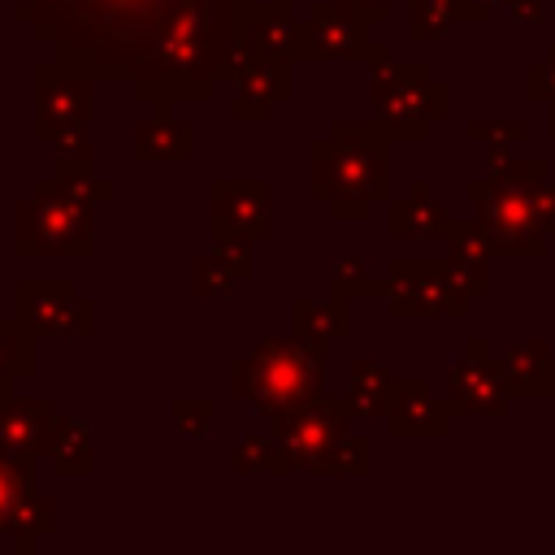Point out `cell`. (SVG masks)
Listing matches in <instances>:
<instances>
[{"label": "cell", "mask_w": 555, "mask_h": 555, "mask_svg": "<svg viewBox=\"0 0 555 555\" xmlns=\"http://www.w3.org/2000/svg\"><path fill=\"white\" fill-rule=\"evenodd\" d=\"M234 35V0H43L30 39L143 104L212 100Z\"/></svg>", "instance_id": "obj_1"}, {"label": "cell", "mask_w": 555, "mask_h": 555, "mask_svg": "<svg viewBox=\"0 0 555 555\" xmlns=\"http://www.w3.org/2000/svg\"><path fill=\"white\" fill-rule=\"evenodd\" d=\"M308 195L334 221H364L390 199V134L377 117H334L308 147Z\"/></svg>", "instance_id": "obj_2"}, {"label": "cell", "mask_w": 555, "mask_h": 555, "mask_svg": "<svg viewBox=\"0 0 555 555\" xmlns=\"http://www.w3.org/2000/svg\"><path fill=\"white\" fill-rule=\"evenodd\" d=\"M325 364L330 356L308 347L299 334H273L230 360V395L273 416L325 395Z\"/></svg>", "instance_id": "obj_3"}, {"label": "cell", "mask_w": 555, "mask_h": 555, "mask_svg": "<svg viewBox=\"0 0 555 555\" xmlns=\"http://www.w3.org/2000/svg\"><path fill=\"white\" fill-rule=\"evenodd\" d=\"M13 256L22 260H91L95 256V199L56 178H39L13 204Z\"/></svg>", "instance_id": "obj_4"}, {"label": "cell", "mask_w": 555, "mask_h": 555, "mask_svg": "<svg viewBox=\"0 0 555 555\" xmlns=\"http://www.w3.org/2000/svg\"><path fill=\"white\" fill-rule=\"evenodd\" d=\"M373 117L390 143H425L434 121L451 117V82L438 78L425 61H382L369 69Z\"/></svg>", "instance_id": "obj_5"}, {"label": "cell", "mask_w": 555, "mask_h": 555, "mask_svg": "<svg viewBox=\"0 0 555 555\" xmlns=\"http://www.w3.org/2000/svg\"><path fill=\"white\" fill-rule=\"evenodd\" d=\"M356 412L347 395H317L308 403L282 408L269 416V473L291 477V473H317V464L334 451V442L351 429Z\"/></svg>", "instance_id": "obj_6"}, {"label": "cell", "mask_w": 555, "mask_h": 555, "mask_svg": "<svg viewBox=\"0 0 555 555\" xmlns=\"http://www.w3.org/2000/svg\"><path fill=\"white\" fill-rule=\"evenodd\" d=\"M386 317L395 321H434V317H451L464 321L473 317L477 295L468 291V282L455 273V264L442 260H425V256H395L386 264Z\"/></svg>", "instance_id": "obj_7"}, {"label": "cell", "mask_w": 555, "mask_h": 555, "mask_svg": "<svg viewBox=\"0 0 555 555\" xmlns=\"http://www.w3.org/2000/svg\"><path fill=\"white\" fill-rule=\"evenodd\" d=\"M533 191L503 182L499 173L473 178L468 199H473V221L490 238L494 260H542L551 251V238L542 234L533 217Z\"/></svg>", "instance_id": "obj_8"}, {"label": "cell", "mask_w": 555, "mask_h": 555, "mask_svg": "<svg viewBox=\"0 0 555 555\" xmlns=\"http://www.w3.org/2000/svg\"><path fill=\"white\" fill-rule=\"evenodd\" d=\"M390 48L373 39V17L356 0H308V17L299 30V65L343 61V65H382Z\"/></svg>", "instance_id": "obj_9"}, {"label": "cell", "mask_w": 555, "mask_h": 555, "mask_svg": "<svg viewBox=\"0 0 555 555\" xmlns=\"http://www.w3.org/2000/svg\"><path fill=\"white\" fill-rule=\"evenodd\" d=\"M13 317L35 338L82 343L95 334V299L78 295L69 278H17L13 282Z\"/></svg>", "instance_id": "obj_10"}, {"label": "cell", "mask_w": 555, "mask_h": 555, "mask_svg": "<svg viewBox=\"0 0 555 555\" xmlns=\"http://www.w3.org/2000/svg\"><path fill=\"white\" fill-rule=\"evenodd\" d=\"M30 95H35L30 134L39 143H48L65 126H91L95 121V78L56 61V56L30 65Z\"/></svg>", "instance_id": "obj_11"}, {"label": "cell", "mask_w": 555, "mask_h": 555, "mask_svg": "<svg viewBox=\"0 0 555 555\" xmlns=\"http://www.w3.org/2000/svg\"><path fill=\"white\" fill-rule=\"evenodd\" d=\"M0 533L22 555H30L39 538L56 533V499L39 490L35 460H17L4 451H0Z\"/></svg>", "instance_id": "obj_12"}, {"label": "cell", "mask_w": 555, "mask_h": 555, "mask_svg": "<svg viewBox=\"0 0 555 555\" xmlns=\"http://www.w3.org/2000/svg\"><path fill=\"white\" fill-rule=\"evenodd\" d=\"M447 403L455 416H486V421H503L512 412V395L499 369V356L490 351V343L481 334L468 338V351L451 364L447 373Z\"/></svg>", "instance_id": "obj_13"}, {"label": "cell", "mask_w": 555, "mask_h": 555, "mask_svg": "<svg viewBox=\"0 0 555 555\" xmlns=\"http://www.w3.org/2000/svg\"><path fill=\"white\" fill-rule=\"evenodd\" d=\"M208 230L247 234L256 243L273 238V182L269 178H212L208 186Z\"/></svg>", "instance_id": "obj_14"}, {"label": "cell", "mask_w": 555, "mask_h": 555, "mask_svg": "<svg viewBox=\"0 0 555 555\" xmlns=\"http://www.w3.org/2000/svg\"><path fill=\"white\" fill-rule=\"evenodd\" d=\"M56 429V399L52 395H22L17 386L0 390V451L17 460H39L52 447Z\"/></svg>", "instance_id": "obj_15"}, {"label": "cell", "mask_w": 555, "mask_h": 555, "mask_svg": "<svg viewBox=\"0 0 555 555\" xmlns=\"http://www.w3.org/2000/svg\"><path fill=\"white\" fill-rule=\"evenodd\" d=\"M451 403L447 395H434L425 377H399L390 408H386V429L395 438H447L451 434Z\"/></svg>", "instance_id": "obj_16"}, {"label": "cell", "mask_w": 555, "mask_h": 555, "mask_svg": "<svg viewBox=\"0 0 555 555\" xmlns=\"http://www.w3.org/2000/svg\"><path fill=\"white\" fill-rule=\"evenodd\" d=\"M130 156L139 165H182L195 156V126L173 117L169 104H156V113L130 126Z\"/></svg>", "instance_id": "obj_17"}, {"label": "cell", "mask_w": 555, "mask_h": 555, "mask_svg": "<svg viewBox=\"0 0 555 555\" xmlns=\"http://www.w3.org/2000/svg\"><path fill=\"white\" fill-rule=\"evenodd\" d=\"M295 65L291 61H273L260 56V65L251 74H243L234 82V104H230V121H269L273 108L282 100L295 95Z\"/></svg>", "instance_id": "obj_18"}, {"label": "cell", "mask_w": 555, "mask_h": 555, "mask_svg": "<svg viewBox=\"0 0 555 555\" xmlns=\"http://www.w3.org/2000/svg\"><path fill=\"white\" fill-rule=\"evenodd\" d=\"M499 369L512 399H555V356L546 338L507 343L499 356Z\"/></svg>", "instance_id": "obj_19"}, {"label": "cell", "mask_w": 555, "mask_h": 555, "mask_svg": "<svg viewBox=\"0 0 555 555\" xmlns=\"http://www.w3.org/2000/svg\"><path fill=\"white\" fill-rule=\"evenodd\" d=\"M447 225H451L447 204L429 191L425 178H412L408 195L386 204V234L390 238H442Z\"/></svg>", "instance_id": "obj_20"}, {"label": "cell", "mask_w": 555, "mask_h": 555, "mask_svg": "<svg viewBox=\"0 0 555 555\" xmlns=\"http://www.w3.org/2000/svg\"><path fill=\"white\" fill-rule=\"evenodd\" d=\"M291 334H299L308 347H317L321 356H330L334 343L351 338V299L330 295V299L321 304V299L295 295V299H291Z\"/></svg>", "instance_id": "obj_21"}, {"label": "cell", "mask_w": 555, "mask_h": 555, "mask_svg": "<svg viewBox=\"0 0 555 555\" xmlns=\"http://www.w3.org/2000/svg\"><path fill=\"white\" fill-rule=\"evenodd\" d=\"M447 260L455 264V273L468 282V291L477 299L490 295V264H494V251H490V238L481 234V225L468 217V221H451L447 225Z\"/></svg>", "instance_id": "obj_22"}, {"label": "cell", "mask_w": 555, "mask_h": 555, "mask_svg": "<svg viewBox=\"0 0 555 555\" xmlns=\"http://www.w3.org/2000/svg\"><path fill=\"white\" fill-rule=\"evenodd\" d=\"M395 382L399 377L390 373L386 360H377V356H351L347 360V399H351V412L364 416V421H386Z\"/></svg>", "instance_id": "obj_23"}, {"label": "cell", "mask_w": 555, "mask_h": 555, "mask_svg": "<svg viewBox=\"0 0 555 555\" xmlns=\"http://www.w3.org/2000/svg\"><path fill=\"white\" fill-rule=\"evenodd\" d=\"M52 473L61 477H91L95 473V434L87 416H56L52 447H48Z\"/></svg>", "instance_id": "obj_24"}, {"label": "cell", "mask_w": 555, "mask_h": 555, "mask_svg": "<svg viewBox=\"0 0 555 555\" xmlns=\"http://www.w3.org/2000/svg\"><path fill=\"white\" fill-rule=\"evenodd\" d=\"M35 334L17 317H0V390L35 377Z\"/></svg>", "instance_id": "obj_25"}, {"label": "cell", "mask_w": 555, "mask_h": 555, "mask_svg": "<svg viewBox=\"0 0 555 555\" xmlns=\"http://www.w3.org/2000/svg\"><path fill=\"white\" fill-rule=\"evenodd\" d=\"M460 22H464L460 0H408V39L412 43L447 39Z\"/></svg>", "instance_id": "obj_26"}, {"label": "cell", "mask_w": 555, "mask_h": 555, "mask_svg": "<svg viewBox=\"0 0 555 555\" xmlns=\"http://www.w3.org/2000/svg\"><path fill=\"white\" fill-rule=\"evenodd\" d=\"M468 139L477 147H486V160L490 165H499L512 143H525L529 139V121L525 117H473L468 121Z\"/></svg>", "instance_id": "obj_27"}, {"label": "cell", "mask_w": 555, "mask_h": 555, "mask_svg": "<svg viewBox=\"0 0 555 555\" xmlns=\"http://www.w3.org/2000/svg\"><path fill=\"white\" fill-rule=\"evenodd\" d=\"M369 473H373V442H369L364 434L347 429V434L334 442V451L317 464L312 477H369Z\"/></svg>", "instance_id": "obj_28"}, {"label": "cell", "mask_w": 555, "mask_h": 555, "mask_svg": "<svg viewBox=\"0 0 555 555\" xmlns=\"http://www.w3.org/2000/svg\"><path fill=\"white\" fill-rule=\"evenodd\" d=\"M330 295L338 299H386V278H369L360 256L330 260Z\"/></svg>", "instance_id": "obj_29"}, {"label": "cell", "mask_w": 555, "mask_h": 555, "mask_svg": "<svg viewBox=\"0 0 555 555\" xmlns=\"http://www.w3.org/2000/svg\"><path fill=\"white\" fill-rule=\"evenodd\" d=\"M52 178L65 182L69 191L95 199V204H108V199L117 195V186L95 173V160H52Z\"/></svg>", "instance_id": "obj_30"}, {"label": "cell", "mask_w": 555, "mask_h": 555, "mask_svg": "<svg viewBox=\"0 0 555 555\" xmlns=\"http://www.w3.org/2000/svg\"><path fill=\"white\" fill-rule=\"evenodd\" d=\"M234 286H238V278L221 264L217 251L191 260V295H195V299H230Z\"/></svg>", "instance_id": "obj_31"}, {"label": "cell", "mask_w": 555, "mask_h": 555, "mask_svg": "<svg viewBox=\"0 0 555 555\" xmlns=\"http://www.w3.org/2000/svg\"><path fill=\"white\" fill-rule=\"evenodd\" d=\"M169 421L178 438H208L212 429V399L208 395H173L169 399Z\"/></svg>", "instance_id": "obj_32"}, {"label": "cell", "mask_w": 555, "mask_h": 555, "mask_svg": "<svg viewBox=\"0 0 555 555\" xmlns=\"http://www.w3.org/2000/svg\"><path fill=\"white\" fill-rule=\"evenodd\" d=\"M269 451H273L269 434H234V438H230V455H225V464H230L234 477L269 473Z\"/></svg>", "instance_id": "obj_33"}, {"label": "cell", "mask_w": 555, "mask_h": 555, "mask_svg": "<svg viewBox=\"0 0 555 555\" xmlns=\"http://www.w3.org/2000/svg\"><path fill=\"white\" fill-rule=\"evenodd\" d=\"M256 65H260V48H256V39H251L243 26H234L230 48H225V56H221V65H217V82H238V78L251 74Z\"/></svg>", "instance_id": "obj_34"}, {"label": "cell", "mask_w": 555, "mask_h": 555, "mask_svg": "<svg viewBox=\"0 0 555 555\" xmlns=\"http://www.w3.org/2000/svg\"><path fill=\"white\" fill-rule=\"evenodd\" d=\"M52 160H95V134L91 126H65L48 139Z\"/></svg>", "instance_id": "obj_35"}, {"label": "cell", "mask_w": 555, "mask_h": 555, "mask_svg": "<svg viewBox=\"0 0 555 555\" xmlns=\"http://www.w3.org/2000/svg\"><path fill=\"white\" fill-rule=\"evenodd\" d=\"M251 247H256V238H247V234H217V238H212V251L221 256V264H225L238 282L251 278Z\"/></svg>", "instance_id": "obj_36"}, {"label": "cell", "mask_w": 555, "mask_h": 555, "mask_svg": "<svg viewBox=\"0 0 555 555\" xmlns=\"http://www.w3.org/2000/svg\"><path fill=\"white\" fill-rule=\"evenodd\" d=\"M525 95L538 100V104H551L555 100V39L546 43V56L542 61H529L525 65Z\"/></svg>", "instance_id": "obj_37"}, {"label": "cell", "mask_w": 555, "mask_h": 555, "mask_svg": "<svg viewBox=\"0 0 555 555\" xmlns=\"http://www.w3.org/2000/svg\"><path fill=\"white\" fill-rule=\"evenodd\" d=\"M529 199H533V217H538L542 234L555 243V178H546V182H542V186H538Z\"/></svg>", "instance_id": "obj_38"}, {"label": "cell", "mask_w": 555, "mask_h": 555, "mask_svg": "<svg viewBox=\"0 0 555 555\" xmlns=\"http://www.w3.org/2000/svg\"><path fill=\"white\" fill-rule=\"evenodd\" d=\"M503 4H507V17L525 22V26L542 22V13H546V0H503Z\"/></svg>", "instance_id": "obj_39"}, {"label": "cell", "mask_w": 555, "mask_h": 555, "mask_svg": "<svg viewBox=\"0 0 555 555\" xmlns=\"http://www.w3.org/2000/svg\"><path fill=\"white\" fill-rule=\"evenodd\" d=\"M494 4H503V0H460V17L468 26H486L490 13H494Z\"/></svg>", "instance_id": "obj_40"}, {"label": "cell", "mask_w": 555, "mask_h": 555, "mask_svg": "<svg viewBox=\"0 0 555 555\" xmlns=\"http://www.w3.org/2000/svg\"><path fill=\"white\" fill-rule=\"evenodd\" d=\"M356 4H360V9L373 17V26H377V22H386V17L395 13V0H356Z\"/></svg>", "instance_id": "obj_41"}, {"label": "cell", "mask_w": 555, "mask_h": 555, "mask_svg": "<svg viewBox=\"0 0 555 555\" xmlns=\"http://www.w3.org/2000/svg\"><path fill=\"white\" fill-rule=\"evenodd\" d=\"M546 139H551V143H555V100H551V104H546Z\"/></svg>", "instance_id": "obj_42"}, {"label": "cell", "mask_w": 555, "mask_h": 555, "mask_svg": "<svg viewBox=\"0 0 555 555\" xmlns=\"http://www.w3.org/2000/svg\"><path fill=\"white\" fill-rule=\"evenodd\" d=\"M273 4H291L295 9V4H308V0H273Z\"/></svg>", "instance_id": "obj_43"}]
</instances>
